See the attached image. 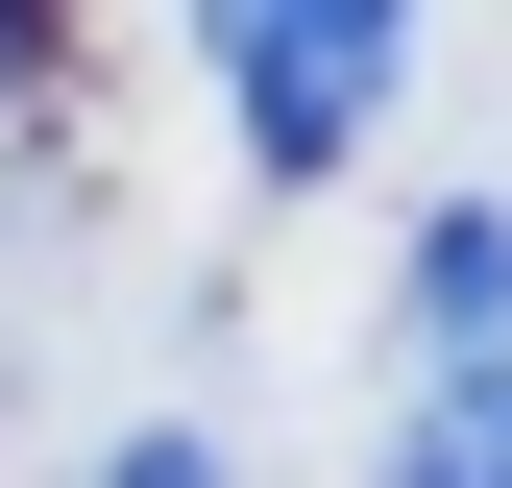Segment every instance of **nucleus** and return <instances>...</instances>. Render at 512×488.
Segmentation results:
<instances>
[{
    "label": "nucleus",
    "instance_id": "nucleus-3",
    "mask_svg": "<svg viewBox=\"0 0 512 488\" xmlns=\"http://www.w3.org/2000/svg\"><path fill=\"white\" fill-rule=\"evenodd\" d=\"M366 488H512V366H439V391L391 415V464Z\"/></svg>",
    "mask_w": 512,
    "mask_h": 488
},
{
    "label": "nucleus",
    "instance_id": "nucleus-4",
    "mask_svg": "<svg viewBox=\"0 0 512 488\" xmlns=\"http://www.w3.org/2000/svg\"><path fill=\"white\" fill-rule=\"evenodd\" d=\"M98 488H220V440H122V464H98Z\"/></svg>",
    "mask_w": 512,
    "mask_h": 488
},
{
    "label": "nucleus",
    "instance_id": "nucleus-1",
    "mask_svg": "<svg viewBox=\"0 0 512 488\" xmlns=\"http://www.w3.org/2000/svg\"><path fill=\"white\" fill-rule=\"evenodd\" d=\"M196 49H220V98H244L269 171H342L366 98H391V49H415V0H196Z\"/></svg>",
    "mask_w": 512,
    "mask_h": 488
},
{
    "label": "nucleus",
    "instance_id": "nucleus-2",
    "mask_svg": "<svg viewBox=\"0 0 512 488\" xmlns=\"http://www.w3.org/2000/svg\"><path fill=\"white\" fill-rule=\"evenodd\" d=\"M415 342H439V366H512V220H488V196L415 220Z\"/></svg>",
    "mask_w": 512,
    "mask_h": 488
}]
</instances>
